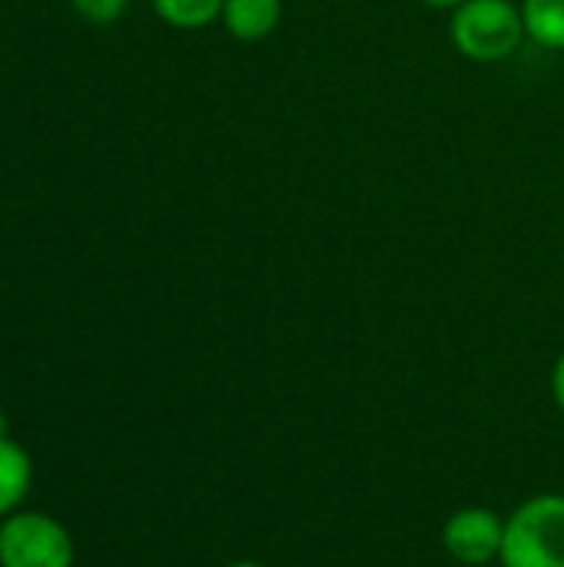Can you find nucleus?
Listing matches in <instances>:
<instances>
[{"instance_id": "obj_10", "label": "nucleus", "mask_w": 564, "mask_h": 567, "mask_svg": "<svg viewBox=\"0 0 564 567\" xmlns=\"http://www.w3.org/2000/svg\"><path fill=\"white\" fill-rule=\"evenodd\" d=\"M552 399H555V405L562 409L564 415V352L562 359L555 362V369H552Z\"/></svg>"}, {"instance_id": "obj_2", "label": "nucleus", "mask_w": 564, "mask_h": 567, "mask_svg": "<svg viewBox=\"0 0 564 567\" xmlns=\"http://www.w3.org/2000/svg\"><path fill=\"white\" fill-rule=\"evenodd\" d=\"M525 33L522 13L509 0H465L452 17L455 47L479 63H495L515 53Z\"/></svg>"}, {"instance_id": "obj_3", "label": "nucleus", "mask_w": 564, "mask_h": 567, "mask_svg": "<svg viewBox=\"0 0 564 567\" xmlns=\"http://www.w3.org/2000/svg\"><path fill=\"white\" fill-rule=\"evenodd\" d=\"M0 565L3 567H70L73 542L66 528L47 515L23 512L0 528Z\"/></svg>"}, {"instance_id": "obj_5", "label": "nucleus", "mask_w": 564, "mask_h": 567, "mask_svg": "<svg viewBox=\"0 0 564 567\" xmlns=\"http://www.w3.org/2000/svg\"><path fill=\"white\" fill-rule=\"evenodd\" d=\"M283 13L279 0H226L223 20L233 37L239 40H263L276 30Z\"/></svg>"}, {"instance_id": "obj_13", "label": "nucleus", "mask_w": 564, "mask_h": 567, "mask_svg": "<svg viewBox=\"0 0 564 567\" xmlns=\"http://www.w3.org/2000/svg\"><path fill=\"white\" fill-rule=\"evenodd\" d=\"M229 567H266V565H259V561H236V565H229Z\"/></svg>"}, {"instance_id": "obj_9", "label": "nucleus", "mask_w": 564, "mask_h": 567, "mask_svg": "<svg viewBox=\"0 0 564 567\" xmlns=\"http://www.w3.org/2000/svg\"><path fill=\"white\" fill-rule=\"evenodd\" d=\"M70 3H73V10H76L80 17H86L90 23H110V20H116V17L126 10L130 0H70Z\"/></svg>"}, {"instance_id": "obj_11", "label": "nucleus", "mask_w": 564, "mask_h": 567, "mask_svg": "<svg viewBox=\"0 0 564 567\" xmlns=\"http://www.w3.org/2000/svg\"><path fill=\"white\" fill-rule=\"evenodd\" d=\"M422 3H429V7H452V10H455V7H462L465 0H422Z\"/></svg>"}, {"instance_id": "obj_6", "label": "nucleus", "mask_w": 564, "mask_h": 567, "mask_svg": "<svg viewBox=\"0 0 564 567\" xmlns=\"http://www.w3.org/2000/svg\"><path fill=\"white\" fill-rule=\"evenodd\" d=\"M30 475L33 468L27 452L17 442L0 439V515H10L23 502L30 488Z\"/></svg>"}, {"instance_id": "obj_4", "label": "nucleus", "mask_w": 564, "mask_h": 567, "mask_svg": "<svg viewBox=\"0 0 564 567\" xmlns=\"http://www.w3.org/2000/svg\"><path fill=\"white\" fill-rule=\"evenodd\" d=\"M505 518L492 508H459L442 525V548L452 561L482 567L502 555Z\"/></svg>"}, {"instance_id": "obj_1", "label": "nucleus", "mask_w": 564, "mask_h": 567, "mask_svg": "<svg viewBox=\"0 0 564 567\" xmlns=\"http://www.w3.org/2000/svg\"><path fill=\"white\" fill-rule=\"evenodd\" d=\"M502 567H564V495L545 492L505 518Z\"/></svg>"}, {"instance_id": "obj_7", "label": "nucleus", "mask_w": 564, "mask_h": 567, "mask_svg": "<svg viewBox=\"0 0 564 567\" xmlns=\"http://www.w3.org/2000/svg\"><path fill=\"white\" fill-rule=\"evenodd\" d=\"M525 30L552 50H564V0H525Z\"/></svg>"}, {"instance_id": "obj_12", "label": "nucleus", "mask_w": 564, "mask_h": 567, "mask_svg": "<svg viewBox=\"0 0 564 567\" xmlns=\"http://www.w3.org/2000/svg\"><path fill=\"white\" fill-rule=\"evenodd\" d=\"M7 432H10V422H7V415L0 412V439H7Z\"/></svg>"}, {"instance_id": "obj_8", "label": "nucleus", "mask_w": 564, "mask_h": 567, "mask_svg": "<svg viewBox=\"0 0 564 567\" xmlns=\"http://www.w3.org/2000/svg\"><path fill=\"white\" fill-rule=\"evenodd\" d=\"M153 7L170 27L196 30V27L213 23L223 13L226 0H153Z\"/></svg>"}]
</instances>
